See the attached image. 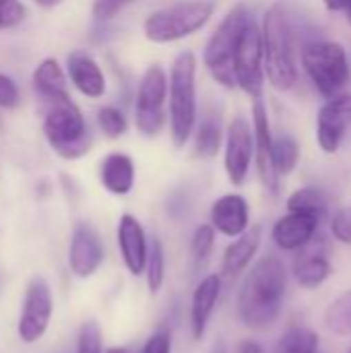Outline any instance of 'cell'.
<instances>
[{"instance_id": "obj_23", "label": "cell", "mask_w": 351, "mask_h": 353, "mask_svg": "<svg viewBox=\"0 0 351 353\" xmlns=\"http://www.w3.org/2000/svg\"><path fill=\"white\" fill-rule=\"evenodd\" d=\"M33 87L46 103L56 101V99H68V89H66V79L60 68V64L54 58H46L37 64L33 70Z\"/></svg>"}, {"instance_id": "obj_43", "label": "cell", "mask_w": 351, "mask_h": 353, "mask_svg": "<svg viewBox=\"0 0 351 353\" xmlns=\"http://www.w3.org/2000/svg\"><path fill=\"white\" fill-rule=\"evenodd\" d=\"M345 353H351V347H350V350H348V352H345Z\"/></svg>"}, {"instance_id": "obj_40", "label": "cell", "mask_w": 351, "mask_h": 353, "mask_svg": "<svg viewBox=\"0 0 351 353\" xmlns=\"http://www.w3.org/2000/svg\"><path fill=\"white\" fill-rule=\"evenodd\" d=\"M106 353H141V350L137 352V350H132V347H124V345H120V347H108Z\"/></svg>"}, {"instance_id": "obj_12", "label": "cell", "mask_w": 351, "mask_h": 353, "mask_svg": "<svg viewBox=\"0 0 351 353\" xmlns=\"http://www.w3.org/2000/svg\"><path fill=\"white\" fill-rule=\"evenodd\" d=\"M252 126H254V161H257V174L263 184V188L277 196L279 194V172L275 165L273 155V134H271V122L267 114V105L263 99H257L252 103Z\"/></svg>"}, {"instance_id": "obj_9", "label": "cell", "mask_w": 351, "mask_h": 353, "mask_svg": "<svg viewBox=\"0 0 351 353\" xmlns=\"http://www.w3.org/2000/svg\"><path fill=\"white\" fill-rule=\"evenodd\" d=\"M234 72L238 87L252 99H263L265 89V48H263V29L261 25L250 19L236 46L234 54Z\"/></svg>"}, {"instance_id": "obj_28", "label": "cell", "mask_w": 351, "mask_h": 353, "mask_svg": "<svg viewBox=\"0 0 351 353\" xmlns=\"http://www.w3.org/2000/svg\"><path fill=\"white\" fill-rule=\"evenodd\" d=\"M166 250L159 238H151L149 240V256H147V267H145V279H147V288L151 294H157L163 283H166Z\"/></svg>"}, {"instance_id": "obj_27", "label": "cell", "mask_w": 351, "mask_h": 353, "mask_svg": "<svg viewBox=\"0 0 351 353\" xmlns=\"http://www.w3.org/2000/svg\"><path fill=\"white\" fill-rule=\"evenodd\" d=\"M325 327L337 337H351V290L329 304L325 310Z\"/></svg>"}, {"instance_id": "obj_25", "label": "cell", "mask_w": 351, "mask_h": 353, "mask_svg": "<svg viewBox=\"0 0 351 353\" xmlns=\"http://www.w3.org/2000/svg\"><path fill=\"white\" fill-rule=\"evenodd\" d=\"M288 211L308 213V215L325 219V215L329 211V201H327V194L321 188H317V186H302V188H298V190H294L290 194Z\"/></svg>"}, {"instance_id": "obj_7", "label": "cell", "mask_w": 351, "mask_h": 353, "mask_svg": "<svg viewBox=\"0 0 351 353\" xmlns=\"http://www.w3.org/2000/svg\"><path fill=\"white\" fill-rule=\"evenodd\" d=\"M252 19L248 8L244 4L234 6L223 21L217 25L213 35L209 37L205 52H203V62L211 77L225 89L238 87L236 83V72H234V54L238 39L242 35L244 25Z\"/></svg>"}, {"instance_id": "obj_15", "label": "cell", "mask_w": 351, "mask_h": 353, "mask_svg": "<svg viewBox=\"0 0 351 353\" xmlns=\"http://www.w3.org/2000/svg\"><path fill=\"white\" fill-rule=\"evenodd\" d=\"M103 263V242L97 230L89 223H79L72 232L68 248V265L74 277L87 279L97 273Z\"/></svg>"}, {"instance_id": "obj_17", "label": "cell", "mask_w": 351, "mask_h": 353, "mask_svg": "<svg viewBox=\"0 0 351 353\" xmlns=\"http://www.w3.org/2000/svg\"><path fill=\"white\" fill-rule=\"evenodd\" d=\"M118 248L128 273L132 277L145 275L147 256H149V238L145 234L143 223L130 213H124L118 221Z\"/></svg>"}, {"instance_id": "obj_21", "label": "cell", "mask_w": 351, "mask_h": 353, "mask_svg": "<svg viewBox=\"0 0 351 353\" xmlns=\"http://www.w3.org/2000/svg\"><path fill=\"white\" fill-rule=\"evenodd\" d=\"M66 70L70 77V83L91 99H97L106 93V77L101 66L95 62L93 56H89L83 50H74L66 58Z\"/></svg>"}, {"instance_id": "obj_5", "label": "cell", "mask_w": 351, "mask_h": 353, "mask_svg": "<svg viewBox=\"0 0 351 353\" xmlns=\"http://www.w3.org/2000/svg\"><path fill=\"white\" fill-rule=\"evenodd\" d=\"M213 12H215L213 0L176 2L172 6L151 12L143 23V31L145 37L153 43L180 41L201 31L211 21Z\"/></svg>"}, {"instance_id": "obj_8", "label": "cell", "mask_w": 351, "mask_h": 353, "mask_svg": "<svg viewBox=\"0 0 351 353\" xmlns=\"http://www.w3.org/2000/svg\"><path fill=\"white\" fill-rule=\"evenodd\" d=\"M170 77L159 64H151L139 83L134 99V126L145 137H157L168 122Z\"/></svg>"}, {"instance_id": "obj_22", "label": "cell", "mask_w": 351, "mask_h": 353, "mask_svg": "<svg viewBox=\"0 0 351 353\" xmlns=\"http://www.w3.org/2000/svg\"><path fill=\"white\" fill-rule=\"evenodd\" d=\"M99 180L110 194L126 196L134 188L137 170L134 161L126 153H110L99 165Z\"/></svg>"}, {"instance_id": "obj_39", "label": "cell", "mask_w": 351, "mask_h": 353, "mask_svg": "<svg viewBox=\"0 0 351 353\" xmlns=\"http://www.w3.org/2000/svg\"><path fill=\"white\" fill-rule=\"evenodd\" d=\"M323 2H325L327 10H331V12H345V8L350 4V0H323Z\"/></svg>"}, {"instance_id": "obj_18", "label": "cell", "mask_w": 351, "mask_h": 353, "mask_svg": "<svg viewBox=\"0 0 351 353\" xmlns=\"http://www.w3.org/2000/svg\"><path fill=\"white\" fill-rule=\"evenodd\" d=\"M209 223L225 238H238L250 228V205L238 192H228L213 201Z\"/></svg>"}, {"instance_id": "obj_16", "label": "cell", "mask_w": 351, "mask_h": 353, "mask_svg": "<svg viewBox=\"0 0 351 353\" xmlns=\"http://www.w3.org/2000/svg\"><path fill=\"white\" fill-rule=\"evenodd\" d=\"M321 221V217L308 213L288 211V215L279 217L271 228V240L283 252H298L319 236Z\"/></svg>"}, {"instance_id": "obj_20", "label": "cell", "mask_w": 351, "mask_h": 353, "mask_svg": "<svg viewBox=\"0 0 351 353\" xmlns=\"http://www.w3.org/2000/svg\"><path fill=\"white\" fill-rule=\"evenodd\" d=\"M263 242V228L250 225L242 236L234 238L221 256V277L223 279H236L242 273H246L259 254Z\"/></svg>"}, {"instance_id": "obj_13", "label": "cell", "mask_w": 351, "mask_h": 353, "mask_svg": "<svg viewBox=\"0 0 351 353\" xmlns=\"http://www.w3.org/2000/svg\"><path fill=\"white\" fill-rule=\"evenodd\" d=\"M351 128V93H339L323 103L317 116V141L325 153H337Z\"/></svg>"}, {"instance_id": "obj_42", "label": "cell", "mask_w": 351, "mask_h": 353, "mask_svg": "<svg viewBox=\"0 0 351 353\" xmlns=\"http://www.w3.org/2000/svg\"><path fill=\"white\" fill-rule=\"evenodd\" d=\"M345 19H348V23H351V0H350V4H348V8H345Z\"/></svg>"}, {"instance_id": "obj_4", "label": "cell", "mask_w": 351, "mask_h": 353, "mask_svg": "<svg viewBox=\"0 0 351 353\" xmlns=\"http://www.w3.org/2000/svg\"><path fill=\"white\" fill-rule=\"evenodd\" d=\"M43 134L50 147L64 159H79L89 153L93 145V134L89 132L85 116L70 97L48 103Z\"/></svg>"}, {"instance_id": "obj_11", "label": "cell", "mask_w": 351, "mask_h": 353, "mask_svg": "<svg viewBox=\"0 0 351 353\" xmlns=\"http://www.w3.org/2000/svg\"><path fill=\"white\" fill-rule=\"evenodd\" d=\"M54 310V300L48 283L43 279H33L27 285L25 298H23V308H21V319H19V337L25 343H35L41 339L50 327Z\"/></svg>"}, {"instance_id": "obj_1", "label": "cell", "mask_w": 351, "mask_h": 353, "mask_svg": "<svg viewBox=\"0 0 351 353\" xmlns=\"http://www.w3.org/2000/svg\"><path fill=\"white\" fill-rule=\"evenodd\" d=\"M288 296V267L279 256H263L257 261L240 285L236 308L246 329L265 331L277 323Z\"/></svg>"}, {"instance_id": "obj_19", "label": "cell", "mask_w": 351, "mask_h": 353, "mask_svg": "<svg viewBox=\"0 0 351 353\" xmlns=\"http://www.w3.org/2000/svg\"><path fill=\"white\" fill-rule=\"evenodd\" d=\"M221 285L223 277L221 275H205L190 298V335L194 341H201L207 333L209 321L219 304L221 298Z\"/></svg>"}, {"instance_id": "obj_36", "label": "cell", "mask_w": 351, "mask_h": 353, "mask_svg": "<svg viewBox=\"0 0 351 353\" xmlns=\"http://www.w3.org/2000/svg\"><path fill=\"white\" fill-rule=\"evenodd\" d=\"M19 97L21 95H19L17 83L10 77H6V74L0 72V108H4V110L14 108L19 103Z\"/></svg>"}, {"instance_id": "obj_24", "label": "cell", "mask_w": 351, "mask_h": 353, "mask_svg": "<svg viewBox=\"0 0 351 353\" xmlns=\"http://www.w3.org/2000/svg\"><path fill=\"white\" fill-rule=\"evenodd\" d=\"M192 139H194V157L213 159L219 153L221 145L225 143L221 118L217 114H205L201 122H197Z\"/></svg>"}, {"instance_id": "obj_31", "label": "cell", "mask_w": 351, "mask_h": 353, "mask_svg": "<svg viewBox=\"0 0 351 353\" xmlns=\"http://www.w3.org/2000/svg\"><path fill=\"white\" fill-rule=\"evenodd\" d=\"M97 124H99L101 132L108 139H118V137H122L128 130L126 116L118 108H114V105H103L97 112Z\"/></svg>"}, {"instance_id": "obj_14", "label": "cell", "mask_w": 351, "mask_h": 353, "mask_svg": "<svg viewBox=\"0 0 351 353\" xmlns=\"http://www.w3.org/2000/svg\"><path fill=\"white\" fill-rule=\"evenodd\" d=\"M292 275L304 290H317L331 279L333 263L329 259V244L323 236H317L308 246L296 252Z\"/></svg>"}, {"instance_id": "obj_37", "label": "cell", "mask_w": 351, "mask_h": 353, "mask_svg": "<svg viewBox=\"0 0 351 353\" xmlns=\"http://www.w3.org/2000/svg\"><path fill=\"white\" fill-rule=\"evenodd\" d=\"M128 0H93V17L97 21H108L120 12Z\"/></svg>"}, {"instance_id": "obj_33", "label": "cell", "mask_w": 351, "mask_h": 353, "mask_svg": "<svg viewBox=\"0 0 351 353\" xmlns=\"http://www.w3.org/2000/svg\"><path fill=\"white\" fill-rule=\"evenodd\" d=\"M27 17V8L21 0H0V29H12Z\"/></svg>"}, {"instance_id": "obj_29", "label": "cell", "mask_w": 351, "mask_h": 353, "mask_svg": "<svg viewBox=\"0 0 351 353\" xmlns=\"http://www.w3.org/2000/svg\"><path fill=\"white\" fill-rule=\"evenodd\" d=\"M273 155L279 176H290L300 161V143L292 134L281 132L273 137Z\"/></svg>"}, {"instance_id": "obj_30", "label": "cell", "mask_w": 351, "mask_h": 353, "mask_svg": "<svg viewBox=\"0 0 351 353\" xmlns=\"http://www.w3.org/2000/svg\"><path fill=\"white\" fill-rule=\"evenodd\" d=\"M215 240H217V232L211 223H203L192 232L190 238V259L194 267H203L215 248Z\"/></svg>"}, {"instance_id": "obj_6", "label": "cell", "mask_w": 351, "mask_h": 353, "mask_svg": "<svg viewBox=\"0 0 351 353\" xmlns=\"http://www.w3.org/2000/svg\"><path fill=\"white\" fill-rule=\"evenodd\" d=\"M302 66L314 85V89L331 99L345 91L351 81V68L348 52L337 41H312L302 50Z\"/></svg>"}, {"instance_id": "obj_32", "label": "cell", "mask_w": 351, "mask_h": 353, "mask_svg": "<svg viewBox=\"0 0 351 353\" xmlns=\"http://www.w3.org/2000/svg\"><path fill=\"white\" fill-rule=\"evenodd\" d=\"M77 353H106L103 352L101 329L97 323L89 321L81 327L79 341H77Z\"/></svg>"}, {"instance_id": "obj_26", "label": "cell", "mask_w": 351, "mask_h": 353, "mask_svg": "<svg viewBox=\"0 0 351 353\" xmlns=\"http://www.w3.org/2000/svg\"><path fill=\"white\" fill-rule=\"evenodd\" d=\"M273 353H321V339L308 327H290L279 337Z\"/></svg>"}, {"instance_id": "obj_10", "label": "cell", "mask_w": 351, "mask_h": 353, "mask_svg": "<svg viewBox=\"0 0 351 353\" xmlns=\"http://www.w3.org/2000/svg\"><path fill=\"white\" fill-rule=\"evenodd\" d=\"M254 151V126L244 116H236L228 124L223 143V168L234 186H242L246 182Z\"/></svg>"}, {"instance_id": "obj_41", "label": "cell", "mask_w": 351, "mask_h": 353, "mask_svg": "<svg viewBox=\"0 0 351 353\" xmlns=\"http://www.w3.org/2000/svg\"><path fill=\"white\" fill-rule=\"evenodd\" d=\"M39 6H46V8H50V6H56V4H60L62 0H35Z\"/></svg>"}, {"instance_id": "obj_2", "label": "cell", "mask_w": 351, "mask_h": 353, "mask_svg": "<svg viewBox=\"0 0 351 353\" xmlns=\"http://www.w3.org/2000/svg\"><path fill=\"white\" fill-rule=\"evenodd\" d=\"M170 137L176 149H184L192 139L199 122L197 103V56L190 50L180 52L170 68V95H168Z\"/></svg>"}, {"instance_id": "obj_34", "label": "cell", "mask_w": 351, "mask_h": 353, "mask_svg": "<svg viewBox=\"0 0 351 353\" xmlns=\"http://www.w3.org/2000/svg\"><path fill=\"white\" fill-rule=\"evenodd\" d=\"M331 234L337 242L351 246V209H339L331 217Z\"/></svg>"}, {"instance_id": "obj_3", "label": "cell", "mask_w": 351, "mask_h": 353, "mask_svg": "<svg viewBox=\"0 0 351 353\" xmlns=\"http://www.w3.org/2000/svg\"><path fill=\"white\" fill-rule=\"evenodd\" d=\"M261 29L267 79L277 91H290L298 83V62L294 29L290 25L285 10L279 4L269 6L263 17Z\"/></svg>"}, {"instance_id": "obj_35", "label": "cell", "mask_w": 351, "mask_h": 353, "mask_svg": "<svg viewBox=\"0 0 351 353\" xmlns=\"http://www.w3.org/2000/svg\"><path fill=\"white\" fill-rule=\"evenodd\" d=\"M172 331L159 329L153 335H149V339L141 347V353H172Z\"/></svg>"}, {"instance_id": "obj_38", "label": "cell", "mask_w": 351, "mask_h": 353, "mask_svg": "<svg viewBox=\"0 0 351 353\" xmlns=\"http://www.w3.org/2000/svg\"><path fill=\"white\" fill-rule=\"evenodd\" d=\"M234 353H265V352H263V345H261V343H257V341H252V339H246V341H242V343L236 347V352Z\"/></svg>"}]
</instances>
